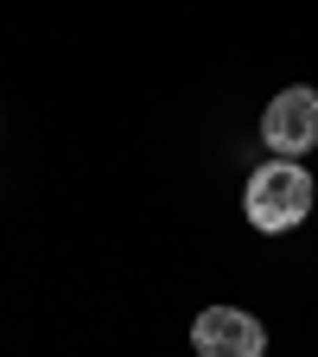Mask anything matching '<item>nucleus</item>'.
Here are the masks:
<instances>
[{
	"label": "nucleus",
	"mask_w": 318,
	"mask_h": 357,
	"mask_svg": "<svg viewBox=\"0 0 318 357\" xmlns=\"http://www.w3.org/2000/svg\"><path fill=\"white\" fill-rule=\"evenodd\" d=\"M242 204H248V223H255V230L280 236V230H293V223L312 217V172L293 166V160H267V166H255Z\"/></svg>",
	"instance_id": "obj_1"
},
{
	"label": "nucleus",
	"mask_w": 318,
	"mask_h": 357,
	"mask_svg": "<svg viewBox=\"0 0 318 357\" xmlns=\"http://www.w3.org/2000/svg\"><path fill=\"white\" fill-rule=\"evenodd\" d=\"M191 351L198 357H267V332L242 306H204L191 326Z\"/></svg>",
	"instance_id": "obj_2"
},
{
	"label": "nucleus",
	"mask_w": 318,
	"mask_h": 357,
	"mask_svg": "<svg viewBox=\"0 0 318 357\" xmlns=\"http://www.w3.org/2000/svg\"><path fill=\"white\" fill-rule=\"evenodd\" d=\"M261 141L274 147L280 160L287 153H312L318 147V89H280L274 102H267V115H261Z\"/></svg>",
	"instance_id": "obj_3"
}]
</instances>
